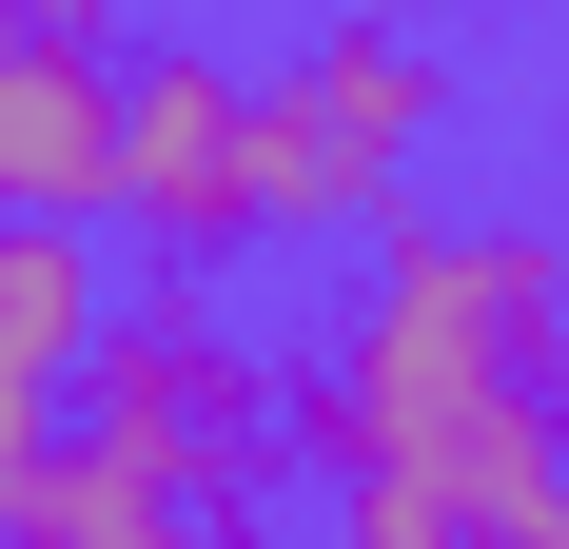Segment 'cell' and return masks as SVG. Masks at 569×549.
I'll list each match as a JSON object with an SVG mask.
<instances>
[{"label": "cell", "mask_w": 569, "mask_h": 549, "mask_svg": "<svg viewBox=\"0 0 569 549\" xmlns=\"http://www.w3.org/2000/svg\"><path fill=\"white\" fill-rule=\"evenodd\" d=\"M20 549H217V510L138 491V471H99V451H40V491H20Z\"/></svg>", "instance_id": "obj_7"}, {"label": "cell", "mask_w": 569, "mask_h": 549, "mask_svg": "<svg viewBox=\"0 0 569 549\" xmlns=\"http://www.w3.org/2000/svg\"><path fill=\"white\" fill-rule=\"evenodd\" d=\"M99 236H40V217H0V549H20V491H40V451H59V392H79V353H99Z\"/></svg>", "instance_id": "obj_5"}, {"label": "cell", "mask_w": 569, "mask_h": 549, "mask_svg": "<svg viewBox=\"0 0 569 549\" xmlns=\"http://www.w3.org/2000/svg\"><path fill=\"white\" fill-rule=\"evenodd\" d=\"M276 471L335 491V549H569V256L550 217L353 236L315 353H276Z\"/></svg>", "instance_id": "obj_1"}, {"label": "cell", "mask_w": 569, "mask_h": 549, "mask_svg": "<svg viewBox=\"0 0 569 549\" xmlns=\"http://www.w3.org/2000/svg\"><path fill=\"white\" fill-rule=\"evenodd\" d=\"M217 549H295V530H276V510H217Z\"/></svg>", "instance_id": "obj_10"}, {"label": "cell", "mask_w": 569, "mask_h": 549, "mask_svg": "<svg viewBox=\"0 0 569 549\" xmlns=\"http://www.w3.org/2000/svg\"><path fill=\"white\" fill-rule=\"evenodd\" d=\"M315 20H393V40H452V20H511V0H315Z\"/></svg>", "instance_id": "obj_9"}, {"label": "cell", "mask_w": 569, "mask_h": 549, "mask_svg": "<svg viewBox=\"0 0 569 549\" xmlns=\"http://www.w3.org/2000/svg\"><path fill=\"white\" fill-rule=\"evenodd\" d=\"M550 256H569V236H550Z\"/></svg>", "instance_id": "obj_11"}, {"label": "cell", "mask_w": 569, "mask_h": 549, "mask_svg": "<svg viewBox=\"0 0 569 549\" xmlns=\"http://www.w3.org/2000/svg\"><path fill=\"white\" fill-rule=\"evenodd\" d=\"M59 451H99L177 510H256L276 491V353L217 315V295H118L79 392H59Z\"/></svg>", "instance_id": "obj_3"}, {"label": "cell", "mask_w": 569, "mask_h": 549, "mask_svg": "<svg viewBox=\"0 0 569 549\" xmlns=\"http://www.w3.org/2000/svg\"><path fill=\"white\" fill-rule=\"evenodd\" d=\"M118 236H158V274L256 256V138H236V59L217 40H138L118 59Z\"/></svg>", "instance_id": "obj_4"}, {"label": "cell", "mask_w": 569, "mask_h": 549, "mask_svg": "<svg viewBox=\"0 0 569 549\" xmlns=\"http://www.w3.org/2000/svg\"><path fill=\"white\" fill-rule=\"evenodd\" d=\"M0 217H40V236L118 217V59L0 40Z\"/></svg>", "instance_id": "obj_6"}, {"label": "cell", "mask_w": 569, "mask_h": 549, "mask_svg": "<svg viewBox=\"0 0 569 549\" xmlns=\"http://www.w3.org/2000/svg\"><path fill=\"white\" fill-rule=\"evenodd\" d=\"M236 138H256V236H373L452 138V40L315 20V40L236 59Z\"/></svg>", "instance_id": "obj_2"}, {"label": "cell", "mask_w": 569, "mask_h": 549, "mask_svg": "<svg viewBox=\"0 0 569 549\" xmlns=\"http://www.w3.org/2000/svg\"><path fill=\"white\" fill-rule=\"evenodd\" d=\"M0 40H59V59H138V0H0Z\"/></svg>", "instance_id": "obj_8"}]
</instances>
